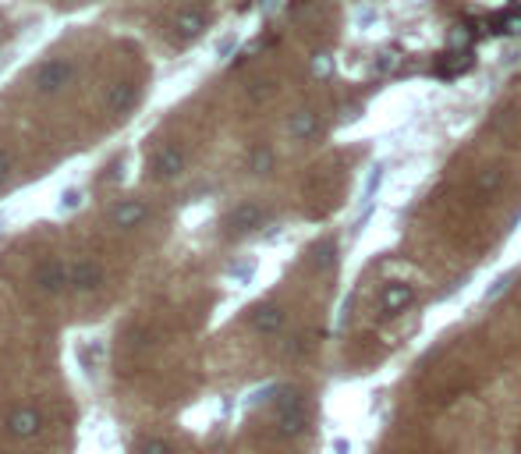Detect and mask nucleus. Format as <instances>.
Wrapping results in <instances>:
<instances>
[{
	"label": "nucleus",
	"mask_w": 521,
	"mask_h": 454,
	"mask_svg": "<svg viewBox=\"0 0 521 454\" xmlns=\"http://www.w3.org/2000/svg\"><path fill=\"white\" fill-rule=\"evenodd\" d=\"M68 366L78 387L96 391L103 380V366H107V334L100 327L89 331H75L68 338Z\"/></svg>",
	"instance_id": "nucleus-1"
},
{
	"label": "nucleus",
	"mask_w": 521,
	"mask_h": 454,
	"mask_svg": "<svg viewBox=\"0 0 521 454\" xmlns=\"http://www.w3.org/2000/svg\"><path fill=\"white\" fill-rule=\"evenodd\" d=\"M273 426L280 437H298L305 426H309V412H305V402L294 387H273Z\"/></svg>",
	"instance_id": "nucleus-2"
},
{
	"label": "nucleus",
	"mask_w": 521,
	"mask_h": 454,
	"mask_svg": "<svg viewBox=\"0 0 521 454\" xmlns=\"http://www.w3.org/2000/svg\"><path fill=\"white\" fill-rule=\"evenodd\" d=\"M32 284L50 295V299H60L71 291V259H60V256H46L36 263L32 270Z\"/></svg>",
	"instance_id": "nucleus-3"
},
{
	"label": "nucleus",
	"mask_w": 521,
	"mask_h": 454,
	"mask_svg": "<svg viewBox=\"0 0 521 454\" xmlns=\"http://www.w3.org/2000/svg\"><path fill=\"white\" fill-rule=\"evenodd\" d=\"M71 82H75V64L64 60V57L43 60V64L36 68V75H32V85H36L43 96H57V92H64Z\"/></svg>",
	"instance_id": "nucleus-4"
},
{
	"label": "nucleus",
	"mask_w": 521,
	"mask_h": 454,
	"mask_svg": "<svg viewBox=\"0 0 521 454\" xmlns=\"http://www.w3.org/2000/svg\"><path fill=\"white\" fill-rule=\"evenodd\" d=\"M185 171H188V156L178 142H164L149 156V178H156V181H178Z\"/></svg>",
	"instance_id": "nucleus-5"
},
{
	"label": "nucleus",
	"mask_w": 521,
	"mask_h": 454,
	"mask_svg": "<svg viewBox=\"0 0 521 454\" xmlns=\"http://www.w3.org/2000/svg\"><path fill=\"white\" fill-rule=\"evenodd\" d=\"M85 203H89V188L78 178H71V181L57 185V192L50 195V217L53 220H68L78 210H85Z\"/></svg>",
	"instance_id": "nucleus-6"
},
{
	"label": "nucleus",
	"mask_w": 521,
	"mask_h": 454,
	"mask_svg": "<svg viewBox=\"0 0 521 454\" xmlns=\"http://www.w3.org/2000/svg\"><path fill=\"white\" fill-rule=\"evenodd\" d=\"M149 203L146 199H139V195H124V199H117L114 206H110V227L114 231H139L146 220H149Z\"/></svg>",
	"instance_id": "nucleus-7"
},
{
	"label": "nucleus",
	"mask_w": 521,
	"mask_h": 454,
	"mask_svg": "<svg viewBox=\"0 0 521 454\" xmlns=\"http://www.w3.org/2000/svg\"><path fill=\"white\" fill-rule=\"evenodd\" d=\"M103 281H107V274H103L100 259H92V256H78V259H71V291H75L78 299L96 295V291L103 288Z\"/></svg>",
	"instance_id": "nucleus-8"
},
{
	"label": "nucleus",
	"mask_w": 521,
	"mask_h": 454,
	"mask_svg": "<svg viewBox=\"0 0 521 454\" xmlns=\"http://www.w3.org/2000/svg\"><path fill=\"white\" fill-rule=\"evenodd\" d=\"M4 430H7V437H14V441H36V437L43 434V412L32 409V405H18V409L7 412Z\"/></svg>",
	"instance_id": "nucleus-9"
},
{
	"label": "nucleus",
	"mask_w": 521,
	"mask_h": 454,
	"mask_svg": "<svg viewBox=\"0 0 521 454\" xmlns=\"http://www.w3.org/2000/svg\"><path fill=\"white\" fill-rule=\"evenodd\" d=\"M262 227V206L260 203H238L228 213V231L231 235H252Z\"/></svg>",
	"instance_id": "nucleus-10"
},
{
	"label": "nucleus",
	"mask_w": 521,
	"mask_h": 454,
	"mask_svg": "<svg viewBox=\"0 0 521 454\" xmlns=\"http://www.w3.org/2000/svg\"><path fill=\"white\" fill-rule=\"evenodd\" d=\"M135 103H139V89H135V82H114L110 89H107V96H103V107H107V114H132L135 110Z\"/></svg>",
	"instance_id": "nucleus-11"
},
{
	"label": "nucleus",
	"mask_w": 521,
	"mask_h": 454,
	"mask_svg": "<svg viewBox=\"0 0 521 454\" xmlns=\"http://www.w3.org/2000/svg\"><path fill=\"white\" fill-rule=\"evenodd\" d=\"M412 302H415V288H412V284H405V281H390V284L380 291V309H383L387 316H394V313L408 309Z\"/></svg>",
	"instance_id": "nucleus-12"
},
{
	"label": "nucleus",
	"mask_w": 521,
	"mask_h": 454,
	"mask_svg": "<svg viewBox=\"0 0 521 454\" xmlns=\"http://www.w3.org/2000/svg\"><path fill=\"white\" fill-rule=\"evenodd\" d=\"M256 270H260V256H238L231 267H228V284H235V288H249L252 281H256Z\"/></svg>",
	"instance_id": "nucleus-13"
},
{
	"label": "nucleus",
	"mask_w": 521,
	"mask_h": 454,
	"mask_svg": "<svg viewBox=\"0 0 521 454\" xmlns=\"http://www.w3.org/2000/svg\"><path fill=\"white\" fill-rule=\"evenodd\" d=\"M284 309L280 306H256L252 309V327L260 331V334H280L284 331Z\"/></svg>",
	"instance_id": "nucleus-14"
},
{
	"label": "nucleus",
	"mask_w": 521,
	"mask_h": 454,
	"mask_svg": "<svg viewBox=\"0 0 521 454\" xmlns=\"http://www.w3.org/2000/svg\"><path fill=\"white\" fill-rule=\"evenodd\" d=\"M206 28V14L203 11H181L178 14V32L188 39V36H199Z\"/></svg>",
	"instance_id": "nucleus-15"
},
{
	"label": "nucleus",
	"mask_w": 521,
	"mask_h": 454,
	"mask_svg": "<svg viewBox=\"0 0 521 454\" xmlns=\"http://www.w3.org/2000/svg\"><path fill=\"white\" fill-rule=\"evenodd\" d=\"M14 217H18V199H7V203H0V242L11 235V227H14Z\"/></svg>",
	"instance_id": "nucleus-16"
},
{
	"label": "nucleus",
	"mask_w": 521,
	"mask_h": 454,
	"mask_svg": "<svg viewBox=\"0 0 521 454\" xmlns=\"http://www.w3.org/2000/svg\"><path fill=\"white\" fill-rule=\"evenodd\" d=\"M312 131H316V117H312V114H298V117L291 121V135H294V139H309Z\"/></svg>",
	"instance_id": "nucleus-17"
},
{
	"label": "nucleus",
	"mask_w": 521,
	"mask_h": 454,
	"mask_svg": "<svg viewBox=\"0 0 521 454\" xmlns=\"http://www.w3.org/2000/svg\"><path fill=\"white\" fill-rule=\"evenodd\" d=\"M135 454H174V448H171L164 437H149V441H142V444L135 448Z\"/></svg>",
	"instance_id": "nucleus-18"
},
{
	"label": "nucleus",
	"mask_w": 521,
	"mask_h": 454,
	"mask_svg": "<svg viewBox=\"0 0 521 454\" xmlns=\"http://www.w3.org/2000/svg\"><path fill=\"white\" fill-rule=\"evenodd\" d=\"M11 178H14V156L7 149H0V192L11 185Z\"/></svg>",
	"instance_id": "nucleus-19"
},
{
	"label": "nucleus",
	"mask_w": 521,
	"mask_h": 454,
	"mask_svg": "<svg viewBox=\"0 0 521 454\" xmlns=\"http://www.w3.org/2000/svg\"><path fill=\"white\" fill-rule=\"evenodd\" d=\"M269 163H273V153H269V149H256L249 167H252L256 174H266V171H269Z\"/></svg>",
	"instance_id": "nucleus-20"
},
{
	"label": "nucleus",
	"mask_w": 521,
	"mask_h": 454,
	"mask_svg": "<svg viewBox=\"0 0 521 454\" xmlns=\"http://www.w3.org/2000/svg\"><path fill=\"white\" fill-rule=\"evenodd\" d=\"M504 288H508V277H501V281H497V284H493V288H490V291H486V295H490V299H497V295H501V291H504Z\"/></svg>",
	"instance_id": "nucleus-21"
}]
</instances>
